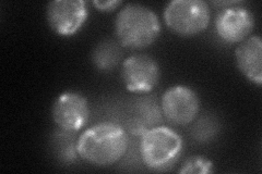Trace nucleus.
Returning <instances> with one entry per match:
<instances>
[{
	"label": "nucleus",
	"instance_id": "1",
	"mask_svg": "<svg viewBox=\"0 0 262 174\" xmlns=\"http://www.w3.org/2000/svg\"><path fill=\"white\" fill-rule=\"evenodd\" d=\"M129 139L126 131L117 124L103 122L86 129L76 144V151L84 161L108 167L125 156Z\"/></svg>",
	"mask_w": 262,
	"mask_h": 174
},
{
	"label": "nucleus",
	"instance_id": "2",
	"mask_svg": "<svg viewBox=\"0 0 262 174\" xmlns=\"http://www.w3.org/2000/svg\"><path fill=\"white\" fill-rule=\"evenodd\" d=\"M161 22L149 7L128 4L115 20V34L122 47L143 49L151 46L161 34Z\"/></svg>",
	"mask_w": 262,
	"mask_h": 174
},
{
	"label": "nucleus",
	"instance_id": "3",
	"mask_svg": "<svg viewBox=\"0 0 262 174\" xmlns=\"http://www.w3.org/2000/svg\"><path fill=\"white\" fill-rule=\"evenodd\" d=\"M182 153V137L167 127H154L141 134V158L151 170H168L178 161Z\"/></svg>",
	"mask_w": 262,
	"mask_h": 174
},
{
	"label": "nucleus",
	"instance_id": "4",
	"mask_svg": "<svg viewBox=\"0 0 262 174\" xmlns=\"http://www.w3.org/2000/svg\"><path fill=\"white\" fill-rule=\"evenodd\" d=\"M163 15L168 29L176 34L193 36L208 28L211 12L203 0H171Z\"/></svg>",
	"mask_w": 262,
	"mask_h": 174
},
{
	"label": "nucleus",
	"instance_id": "5",
	"mask_svg": "<svg viewBox=\"0 0 262 174\" xmlns=\"http://www.w3.org/2000/svg\"><path fill=\"white\" fill-rule=\"evenodd\" d=\"M89 10L83 0H54L48 3L46 19L48 26L60 36H72L88 20Z\"/></svg>",
	"mask_w": 262,
	"mask_h": 174
},
{
	"label": "nucleus",
	"instance_id": "6",
	"mask_svg": "<svg viewBox=\"0 0 262 174\" xmlns=\"http://www.w3.org/2000/svg\"><path fill=\"white\" fill-rule=\"evenodd\" d=\"M160 77L158 61L147 55H133L122 62L121 79L131 93L151 92L159 83Z\"/></svg>",
	"mask_w": 262,
	"mask_h": 174
},
{
	"label": "nucleus",
	"instance_id": "7",
	"mask_svg": "<svg viewBox=\"0 0 262 174\" xmlns=\"http://www.w3.org/2000/svg\"><path fill=\"white\" fill-rule=\"evenodd\" d=\"M162 112L175 126H187L194 121L200 110L199 97L185 85L169 87L162 96Z\"/></svg>",
	"mask_w": 262,
	"mask_h": 174
},
{
	"label": "nucleus",
	"instance_id": "8",
	"mask_svg": "<svg viewBox=\"0 0 262 174\" xmlns=\"http://www.w3.org/2000/svg\"><path fill=\"white\" fill-rule=\"evenodd\" d=\"M255 15L242 6H227L215 19L217 36L227 44H239L248 38L255 29Z\"/></svg>",
	"mask_w": 262,
	"mask_h": 174
},
{
	"label": "nucleus",
	"instance_id": "9",
	"mask_svg": "<svg viewBox=\"0 0 262 174\" xmlns=\"http://www.w3.org/2000/svg\"><path fill=\"white\" fill-rule=\"evenodd\" d=\"M52 113L54 122L60 130L76 132L86 124L90 117V107L84 96L68 90L57 97Z\"/></svg>",
	"mask_w": 262,
	"mask_h": 174
},
{
	"label": "nucleus",
	"instance_id": "10",
	"mask_svg": "<svg viewBox=\"0 0 262 174\" xmlns=\"http://www.w3.org/2000/svg\"><path fill=\"white\" fill-rule=\"evenodd\" d=\"M237 69L243 76L260 86L262 83V40L258 35L249 36L235 51Z\"/></svg>",
	"mask_w": 262,
	"mask_h": 174
},
{
	"label": "nucleus",
	"instance_id": "11",
	"mask_svg": "<svg viewBox=\"0 0 262 174\" xmlns=\"http://www.w3.org/2000/svg\"><path fill=\"white\" fill-rule=\"evenodd\" d=\"M120 59V51L113 41L106 40L98 44L93 52V62L100 70H110Z\"/></svg>",
	"mask_w": 262,
	"mask_h": 174
},
{
	"label": "nucleus",
	"instance_id": "12",
	"mask_svg": "<svg viewBox=\"0 0 262 174\" xmlns=\"http://www.w3.org/2000/svg\"><path fill=\"white\" fill-rule=\"evenodd\" d=\"M212 161L204 158V157H192V158L186 160L182 169L179 170V173H198V174H206L213 172Z\"/></svg>",
	"mask_w": 262,
	"mask_h": 174
},
{
	"label": "nucleus",
	"instance_id": "13",
	"mask_svg": "<svg viewBox=\"0 0 262 174\" xmlns=\"http://www.w3.org/2000/svg\"><path fill=\"white\" fill-rule=\"evenodd\" d=\"M121 5L119 0H108V2H102V0H94L93 6L100 11L110 12L116 9L118 6Z\"/></svg>",
	"mask_w": 262,
	"mask_h": 174
}]
</instances>
